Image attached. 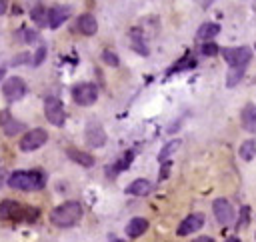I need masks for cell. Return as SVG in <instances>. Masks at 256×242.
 <instances>
[{"instance_id": "1", "label": "cell", "mask_w": 256, "mask_h": 242, "mask_svg": "<svg viewBox=\"0 0 256 242\" xmlns=\"http://www.w3.org/2000/svg\"><path fill=\"white\" fill-rule=\"evenodd\" d=\"M40 216V210L36 206H24L18 200H2L0 202V220H8V222H36Z\"/></svg>"}, {"instance_id": "2", "label": "cell", "mask_w": 256, "mask_h": 242, "mask_svg": "<svg viewBox=\"0 0 256 242\" xmlns=\"http://www.w3.org/2000/svg\"><path fill=\"white\" fill-rule=\"evenodd\" d=\"M6 184L16 190H42L46 186V174L42 170H16L6 178Z\"/></svg>"}, {"instance_id": "3", "label": "cell", "mask_w": 256, "mask_h": 242, "mask_svg": "<svg viewBox=\"0 0 256 242\" xmlns=\"http://www.w3.org/2000/svg\"><path fill=\"white\" fill-rule=\"evenodd\" d=\"M80 218H82V206L76 200H68L50 212V222L58 228H70L78 224Z\"/></svg>"}, {"instance_id": "4", "label": "cell", "mask_w": 256, "mask_h": 242, "mask_svg": "<svg viewBox=\"0 0 256 242\" xmlns=\"http://www.w3.org/2000/svg\"><path fill=\"white\" fill-rule=\"evenodd\" d=\"M44 114H46V120L54 126H64V122H66L64 104L56 96H46L44 98Z\"/></svg>"}, {"instance_id": "5", "label": "cell", "mask_w": 256, "mask_h": 242, "mask_svg": "<svg viewBox=\"0 0 256 242\" xmlns=\"http://www.w3.org/2000/svg\"><path fill=\"white\" fill-rule=\"evenodd\" d=\"M98 98V88L92 82H82L72 88V100L78 106H92Z\"/></svg>"}, {"instance_id": "6", "label": "cell", "mask_w": 256, "mask_h": 242, "mask_svg": "<svg viewBox=\"0 0 256 242\" xmlns=\"http://www.w3.org/2000/svg\"><path fill=\"white\" fill-rule=\"evenodd\" d=\"M224 60L230 64V68H238V66H246L252 58V50L248 46H236V48H222L220 50Z\"/></svg>"}, {"instance_id": "7", "label": "cell", "mask_w": 256, "mask_h": 242, "mask_svg": "<svg viewBox=\"0 0 256 242\" xmlns=\"http://www.w3.org/2000/svg\"><path fill=\"white\" fill-rule=\"evenodd\" d=\"M46 140H48V132H46L44 128H32V130H28V132L22 136V140H20V150H22V152H34V150H38L40 146H44Z\"/></svg>"}, {"instance_id": "8", "label": "cell", "mask_w": 256, "mask_h": 242, "mask_svg": "<svg viewBox=\"0 0 256 242\" xmlns=\"http://www.w3.org/2000/svg\"><path fill=\"white\" fill-rule=\"evenodd\" d=\"M2 94H4V98H6L8 102L20 100V98L26 94V84H24V80L18 78V76H10V78L4 82V86H2Z\"/></svg>"}, {"instance_id": "9", "label": "cell", "mask_w": 256, "mask_h": 242, "mask_svg": "<svg viewBox=\"0 0 256 242\" xmlns=\"http://www.w3.org/2000/svg\"><path fill=\"white\" fill-rule=\"evenodd\" d=\"M212 210H214V216L216 220L222 224V226H228L234 222V208L232 204L226 200V198H216L212 202Z\"/></svg>"}, {"instance_id": "10", "label": "cell", "mask_w": 256, "mask_h": 242, "mask_svg": "<svg viewBox=\"0 0 256 242\" xmlns=\"http://www.w3.org/2000/svg\"><path fill=\"white\" fill-rule=\"evenodd\" d=\"M204 226V214H198V212H194V214H190V216H186L182 222H180V226H178V236H188V234H192V232H196V230H200Z\"/></svg>"}, {"instance_id": "11", "label": "cell", "mask_w": 256, "mask_h": 242, "mask_svg": "<svg viewBox=\"0 0 256 242\" xmlns=\"http://www.w3.org/2000/svg\"><path fill=\"white\" fill-rule=\"evenodd\" d=\"M68 16H70V6H62V4L52 6L48 10V26L52 30H56V28H60L68 20Z\"/></svg>"}, {"instance_id": "12", "label": "cell", "mask_w": 256, "mask_h": 242, "mask_svg": "<svg viewBox=\"0 0 256 242\" xmlns=\"http://www.w3.org/2000/svg\"><path fill=\"white\" fill-rule=\"evenodd\" d=\"M0 126H2V132H4L6 136H10V138H12V136H16L18 132H22V130L26 128L20 120L12 118L6 110H2V112H0Z\"/></svg>"}, {"instance_id": "13", "label": "cell", "mask_w": 256, "mask_h": 242, "mask_svg": "<svg viewBox=\"0 0 256 242\" xmlns=\"http://www.w3.org/2000/svg\"><path fill=\"white\" fill-rule=\"evenodd\" d=\"M86 142H88L90 146H94V148L104 146V142H106V132L102 130L100 124H96V122H90V124H88V128H86Z\"/></svg>"}, {"instance_id": "14", "label": "cell", "mask_w": 256, "mask_h": 242, "mask_svg": "<svg viewBox=\"0 0 256 242\" xmlns=\"http://www.w3.org/2000/svg\"><path fill=\"white\" fill-rule=\"evenodd\" d=\"M76 28L84 34V36H92V34H96V30H98V22H96V18L92 16V14H80L78 16V20H76Z\"/></svg>"}, {"instance_id": "15", "label": "cell", "mask_w": 256, "mask_h": 242, "mask_svg": "<svg viewBox=\"0 0 256 242\" xmlns=\"http://www.w3.org/2000/svg\"><path fill=\"white\" fill-rule=\"evenodd\" d=\"M150 192H152V182L144 180V178H138L126 186V194H130V196H146Z\"/></svg>"}, {"instance_id": "16", "label": "cell", "mask_w": 256, "mask_h": 242, "mask_svg": "<svg viewBox=\"0 0 256 242\" xmlns=\"http://www.w3.org/2000/svg\"><path fill=\"white\" fill-rule=\"evenodd\" d=\"M146 230H148V220H146V218H140V216L132 218V220L126 224V234H128V238H138V236H142Z\"/></svg>"}, {"instance_id": "17", "label": "cell", "mask_w": 256, "mask_h": 242, "mask_svg": "<svg viewBox=\"0 0 256 242\" xmlns=\"http://www.w3.org/2000/svg\"><path fill=\"white\" fill-rule=\"evenodd\" d=\"M240 120H242V126L248 132H256V104H246L242 108Z\"/></svg>"}, {"instance_id": "18", "label": "cell", "mask_w": 256, "mask_h": 242, "mask_svg": "<svg viewBox=\"0 0 256 242\" xmlns=\"http://www.w3.org/2000/svg\"><path fill=\"white\" fill-rule=\"evenodd\" d=\"M132 158H134V150H128V152H124V156L114 164V166H108L106 168V174H108V178H116V174L118 172H122V170H126L130 164H132Z\"/></svg>"}, {"instance_id": "19", "label": "cell", "mask_w": 256, "mask_h": 242, "mask_svg": "<svg viewBox=\"0 0 256 242\" xmlns=\"http://www.w3.org/2000/svg\"><path fill=\"white\" fill-rule=\"evenodd\" d=\"M66 154H68L70 160H74V162L80 164V166H86V168L94 166V158H92L88 152H82V150H76V148H68Z\"/></svg>"}, {"instance_id": "20", "label": "cell", "mask_w": 256, "mask_h": 242, "mask_svg": "<svg viewBox=\"0 0 256 242\" xmlns=\"http://www.w3.org/2000/svg\"><path fill=\"white\" fill-rule=\"evenodd\" d=\"M218 32H220V26H218V24H214V22H206V24H202V26L198 28L196 38H198V40H210V38H214Z\"/></svg>"}, {"instance_id": "21", "label": "cell", "mask_w": 256, "mask_h": 242, "mask_svg": "<svg viewBox=\"0 0 256 242\" xmlns=\"http://www.w3.org/2000/svg\"><path fill=\"white\" fill-rule=\"evenodd\" d=\"M238 154H240V158H242V160L250 162V160L256 156V142H254V140H246V142H242V144H240Z\"/></svg>"}, {"instance_id": "22", "label": "cell", "mask_w": 256, "mask_h": 242, "mask_svg": "<svg viewBox=\"0 0 256 242\" xmlns=\"http://www.w3.org/2000/svg\"><path fill=\"white\" fill-rule=\"evenodd\" d=\"M30 16H32V20H34L38 26H44V24H48V10H46L44 6H40V4L32 8Z\"/></svg>"}, {"instance_id": "23", "label": "cell", "mask_w": 256, "mask_h": 242, "mask_svg": "<svg viewBox=\"0 0 256 242\" xmlns=\"http://www.w3.org/2000/svg\"><path fill=\"white\" fill-rule=\"evenodd\" d=\"M132 44H134V50L136 52H140V54H148V48H146V44L142 42V38H140V30H132Z\"/></svg>"}, {"instance_id": "24", "label": "cell", "mask_w": 256, "mask_h": 242, "mask_svg": "<svg viewBox=\"0 0 256 242\" xmlns=\"http://www.w3.org/2000/svg\"><path fill=\"white\" fill-rule=\"evenodd\" d=\"M244 70H246V66H238V68H230V72H228V86H234V84H238V80L242 78V74H244Z\"/></svg>"}, {"instance_id": "25", "label": "cell", "mask_w": 256, "mask_h": 242, "mask_svg": "<svg viewBox=\"0 0 256 242\" xmlns=\"http://www.w3.org/2000/svg\"><path fill=\"white\" fill-rule=\"evenodd\" d=\"M178 146H180V140H172V142H168V144L164 146V150L158 154V160H160V162H166V158H168Z\"/></svg>"}, {"instance_id": "26", "label": "cell", "mask_w": 256, "mask_h": 242, "mask_svg": "<svg viewBox=\"0 0 256 242\" xmlns=\"http://www.w3.org/2000/svg\"><path fill=\"white\" fill-rule=\"evenodd\" d=\"M200 52H202L204 56H216V54L220 52V48H218V46H216L214 42H206V44H202Z\"/></svg>"}, {"instance_id": "27", "label": "cell", "mask_w": 256, "mask_h": 242, "mask_svg": "<svg viewBox=\"0 0 256 242\" xmlns=\"http://www.w3.org/2000/svg\"><path fill=\"white\" fill-rule=\"evenodd\" d=\"M102 60H104L108 66H118V64H120L118 56H116L114 52H110V50H104V52H102Z\"/></svg>"}, {"instance_id": "28", "label": "cell", "mask_w": 256, "mask_h": 242, "mask_svg": "<svg viewBox=\"0 0 256 242\" xmlns=\"http://www.w3.org/2000/svg\"><path fill=\"white\" fill-rule=\"evenodd\" d=\"M22 32H24V34H22V40H24L26 44H32V42L38 40V32H36V30H32V28H24Z\"/></svg>"}, {"instance_id": "29", "label": "cell", "mask_w": 256, "mask_h": 242, "mask_svg": "<svg viewBox=\"0 0 256 242\" xmlns=\"http://www.w3.org/2000/svg\"><path fill=\"white\" fill-rule=\"evenodd\" d=\"M44 58H46V46H40V48L36 50V56H34V60H32V66H40V64L44 62Z\"/></svg>"}, {"instance_id": "30", "label": "cell", "mask_w": 256, "mask_h": 242, "mask_svg": "<svg viewBox=\"0 0 256 242\" xmlns=\"http://www.w3.org/2000/svg\"><path fill=\"white\" fill-rule=\"evenodd\" d=\"M22 62H28V52H22V54H18V56L12 60V64H10V66H20Z\"/></svg>"}, {"instance_id": "31", "label": "cell", "mask_w": 256, "mask_h": 242, "mask_svg": "<svg viewBox=\"0 0 256 242\" xmlns=\"http://www.w3.org/2000/svg\"><path fill=\"white\" fill-rule=\"evenodd\" d=\"M246 222H248V206H244V208H242V216L238 218V228H240V226L244 228V226H246Z\"/></svg>"}, {"instance_id": "32", "label": "cell", "mask_w": 256, "mask_h": 242, "mask_svg": "<svg viewBox=\"0 0 256 242\" xmlns=\"http://www.w3.org/2000/svg\"><path fill=\"white\" fill-rule=\"evenodd\" d=\"M6 10H8V0H0V16L6 14Z\"/></svg>"}, {"instance_id": "33", "label": "cell", "mask_w": 256, "mask_h": 242, "mask_svg": "<svg viewBox=\"0 0 256 242\" xmlns=\"http://www.w3.org/2000/svg\"><path fill=\"white\" fill-rule=\"evenodd\" d=\"M192 242H214V238H210V236H200V238H196V240H192Z\"/></svg>"}, {"instance_id": "34", "label": "cell", "mask_w": 256, "mask_h": 242, "mask_svg": "<svg viewBox=\"0 0 256 242\" xmlns=\"http://www.w3.org/2000/svg\"><path fill=\"white\" fill-rule=\"evenodd\" d=\"M226 242H240V240H238V238H234V236H232V238H228V240H226Z\"/></svg>"}, {"instance_id": "35", "label": "cell", "mask_w": 256, "mask_h": 242, "mask_svg": "<svg viewBox=\"0 0 256 242\" xmlns=\"http://www.w3.org/2000/svg\"><path fill=\"white\" fill-rule=\"evenodd\" d=\"M110 242H124V240H120V238H114V236H112V238H110Z\"/></svg>"}, {"instance_id": "36", "label": "cell", "mask_w": 256, "mask_h": 242, "mask_svg": "<svg viewBox=\"0 0 256 242\" xmlns=\"http://www.w3.org/2000/svg\"><path fill=\"white\" fill-rule=\"evenodd\" d=\"M2 76H4V70H2V68H0V78H2Z\"/></svg>"}]
</instances>
